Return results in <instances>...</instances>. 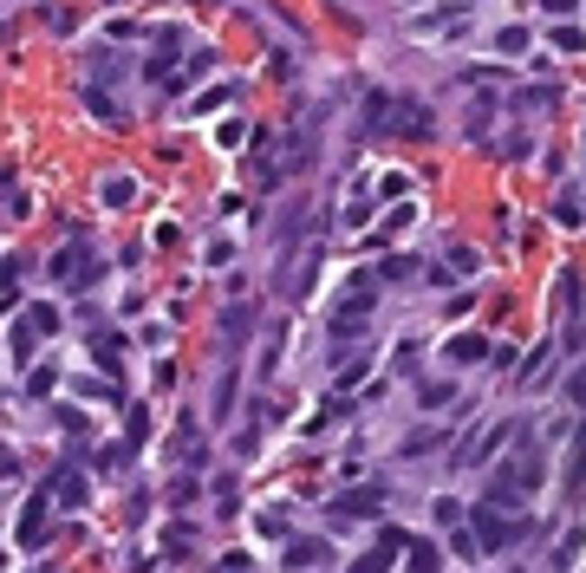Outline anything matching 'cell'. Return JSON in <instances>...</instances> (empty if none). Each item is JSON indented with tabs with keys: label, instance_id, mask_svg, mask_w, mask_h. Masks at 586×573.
I'll return each mask as SVG.
<instances>
[{
	"label": "cell",
	"instance_id": "cell-1",
	"mask_svg": "<svg viewBox=\"0 0 586 573\" xmlns=\"http://www.w3.org/2000/svg\"><path fill=\"white\" fill-rule=\"evenodd\" d=\"M365 124L372 130H391V138H430V104H417L404 92H372L365 98Z\"/></svg>",
	"mask_w": 586,
	"mask_h": 573
},
{
	"label": "cell",
	"instance_id": "cell-2",
	"mask_svg": "<svg viewBox=\"0 0 586 573\" xmlns=\"http://www.w3.org/2000/svg\"><path fill=\"white\" fill-rule=\"evenodd\" d=\"M541 476H547V462H541V450L535 443H527L521 456H509V462H501V476L489 482V508H521V496H535V488H541Z\"/></svg>",
	"mask_w": 586,
	"mask_h": 573
},
{
	"label": "cell",
	"instance_id": "cell-3",
	"mask_svg": "<svg viewBox=\"0 0 586 573\" xmlns=\"http://www.w3.org/2000/svg\"><path fill=\"white\" fill-rule=\"evenodd\" d=\"M521 534H527V522H515L509 508L476 502V515H469V541H476V554H501V548H515Z\"/></svg>",
	"mask_w": 586,
	"mask_h": 573
},
{
	"label": "cell",
	"instance_id": "cell-4",
	"mask_svg": "<svg viewBox=\"0 0 586 573\" xmlns=\"http://www.w3.org/2000/svg\"><path fill=\"white\" fill-rule=\"evenodd\" d=\"M98 274H104V261L92 255V241H86V235H72L66 248L52 255V281H59V287H78V293H92V287H98Z\"/></svg>",
	"mask_w": 586,
	"mask_h": 573
},
{
	"label": "cell",
	"instance_id": "cell-5",
	"mask_svg": "<svg viewBox=\"0 0 586 573\" xmlns=\"http://www.w3.org/2000/svg\"><path fill=\"white\" fill-rule=\"evenodd\" d=\"M372 307H378V281H372V274H358V281H352V293H346L339 307L326 313V326H332V339H339V345H346V339H358V326L372 319Z\"/></svg>",
	"mask_w": 586,
	"mask_h": 573
},
{
	"label": "cell",
	"instance_id": "cell-6",
	"mask_svg": "<svg viewBox=\"0 0 586 573\" xmlns=\"http://www.w3.org/2000/svg\"><path fill=\"white\" fill-rule=\"evenodd\" d=\"M320 261H326V248H320V241H306V248L281 267V281H274V293H281V300H300L306 287H313V274H320Z\"/></svg>",
	"mask_w": 586,
	"mask_h": 573
},
{
	"label": "cell",
	"instance_id": "cell-7",
	"mask_svg": "<svg viewBox=\"0 0 586 573\" xmlns=\"http://www.w3.org/2000/svg\"><path fill=\"white\" fill-rule=\"evenodd\" d=\"M404 541H410L404 528H378V534H372V548L352 560V573H391V567H398V554H404Z\"/></svg>",
	"mask_w": 586,
	"mask_h": 573
},
{
	"label": "cell",
	"instance_id": "cell-8",
	"mask_svg": "<svg viewBox=\"0 0 586 573\" xmlns=\"http://www.w3.org/2000/svg\"><path fill=\"white\" fill-rule=\"evenodd\" d=\"M384 508V488L372 482V488H346L339 502H332V522H365V515H378Z\"/></svg>",
	"mask_w": 586,
	"mask_h": 573
},
{
	"label": "cell",
	"instance_id": "cell-9",
	"mask_svg": "<svg viewBox=\"0 0 586 573\" xmlns=\"http://www.w3.org/2000/svg\"><path fill=\"white\" fill-rule=\"evenodd\" d=\"M40 496H46V502H59V508H86V476H78V470H52Z\"/></svg>",
	"mask_w": 586,
	"mask_h": 573
},
{
	"label": "cell",
	"instance_id": "cell-10",
	"mask_svg": "<svg viewBox=\"0 0 586 573\" xmlns=\"http://www.w3.org/2000/svg\"><path fill=\"white\" fill-rule=\"evenodd\" d=\"M176 52H183V33H176V26H163V40H157V52H150V66H144L150 85H163V78L176 72Z\"/></svg>",
	"mask_w": 586,
	"mask_h": 573
},
{
	"label": "cell",
	"instance_id": "cell-11",
	"mask_svg": "<svg viewBox=\"0 0 586 573\" xmlns=\"http://www.w3.org/2000/svg\"><path fill=\"white\" fill-rule=\"evenodd\" d=\"M509 436H515V424H495V430H482V443H476V436H469V443L456 450V462H463V470H476V462H489L501 443H509Z\"/></svg>",
	"mask_w": 586,
	"mask_h": 573
},
{
	"label": "cell",
	"instance_id": "cell-12",
	"mask_svg": "<svg viewBox=\"0 0 586 573\" xmlns=\"http://www.w3.org/2000/svg\"><path fill=\"white\" fill-rule=\"evenodd\" d=\"M176 462H183V470H203V462H209V450H203V424H195V417L176 424Z\"/></svg>",
	"mask_w": 586,
	"mask_h": 573
},
{
	"label": "cell",
	"instance_id": "cell-13",
	"mask_svg": "<svg viewBox=\"0 0 586 573\" xmlns=\"http://www.w3.org/2000/svg\"><path fill=\"white\" fill-rule=\"evenodd\" d=\"M332 560V548H326V541H313V534H293L287 541V567L293 573H306V567H326Z\"/></svg>",
	"mask_w": 586,
	"mask_h": 573
},
{
	"label": "cell",
	"instance_id": "cell-14",
	"mask_svg": "<svg viewBox=\"0 0 586 573\" xmlns=\"http://www.w3.org/2000/svg\"><path fill=\"white\" fill-rule=\"evenodd\" d=\"M46 496H33V502H26V515H20V548H40V534H46Z\"/></svg>",
	"mask_w": 586,
	"mask_h": 573
},
{
	"label": "cell",
	"instance_id": "cell-15",
	"mask_svg": "<svg viewBox=\"0 0 586 573\" xmlns=\"http://www.w3.org/2000/svg\"><path fill=\"white\" fill-rule=\"evenodd\" d=\"M209 66H215V52H195V59H189L183 72H170L157 92H163V98H183V92H189V78H195V72H209Z\"/></svg>",
	"mask_w": 586,
	"mask_h": 573
},
{
	"label": "cell",
	"instance_id": "cell-16",
	"mask_svg": "<svg viewBox=\"0 0 586 573\" xmlns=\"http://www.w3.org/2000/svg\"><path fill=\"white\" fill-rule=\"evenodd\" d=\"M450 359H456V365H482V359H489V339H482V333H456V339H450Z\"/></svg>",
	"mask_w": 586,
	"mask_h": 573
},
{
	"label": "cell",
	"instance_id": "cell-17",
	"mask_svg": "<svg viewBox=\"0 0 586 573\" xmlns=\"http://www.w3.org/2000/svg\"><path fill=\"white\" fill-rule=\"evenodd\" d=\"M450 398H456L450 378H417V404H424V411H443Z\"/></svg>",
	"mask_w": 586,
	"mask_h": 573
},
{
	"label": "cell",
	"instance_id": "cell-18",
	"mask_svg": "<svg viewBox=\"0 0 586 573\" xmlns=\"http://www.w3.org/2000/svg\"><path fill=\"white\" fill-rule=\"evenodd\" d=\"M86 104H92V118H98V124H124V104L111 98L104 85H86Z\"/></svg>",
	"mask_w": 586,
	"mask_h": 573
},
{
	"label": "cell",
	"instance_id": "cell-19",
	"mask_svg": "<svg viewBox=\"0 0 586 573\" xmlns=\"http://www.w3.org/2000/svg\"><path fill=\"white\" fill-rule=\"evenodd\" d=\"M417 267H424V261H417V255H384L372 281H417Z\"/></svg>",
	"mask_w": 586,
	"mask_h": 573
},
{
	"label": "cell",
	"instance_id": "cell-20",
	"mask_svg": "<svg viewBox=\"0 0 586 573\" xmlns=\"http://www.w3.org/2000/svg\"><path fill=\"white\" fill-rule=\"evenodd\" d=\"M131 196H137V183H131V176H104V183H98V202H104V209H124Z\"/></svg>",
	"mask_w": 586,
	"mask_h": 573
},
{
	"label": "cell",
	"instance_id": "cell-21",
	"mask_svg": "<svg viewBox=\"0 0 586 573\" xmlns=\"http://www.w3.org/2000/svg\"><path fill=\"white\" fill-rule=\"evenodd\" d=\"M437 443H443V430H437V424H424V430H410L404 443H398V456H430Z\"/></svg>",
	"mask_w": 586,
	"mask_h": 573
},
{
	"label": "cell",
	"instance_id": "cell-22",
	"mask_svg": "<svg viewBox=\"0 0 586 573\" xmlns=\"http://www.w3.org/2000/svg\"><path fill=\"white\" fill-rule=\"evenodd\" d=\"M527 40H535V26H501L495 52H501V59H515V52H527Z\"/></svg>",
	"mask_w": 586,
	"mask_h": 573
},
{
	"label": "cell",
	"instance_id": "cell-23",
	"mask_svg": "<svg viewBox=\"0 0 586 573\" xmlns=\"http://www.w3.org/2000/svg\"><path fill=\"white\" fill-rule=\"evenodd\" d=\"M248 326H255V307H241V300H235V307L221 313V333H229V345H241V333H248Z\"/></svg>",
	"mask_w": 586,
	"mask_h": 573
},
{
	"label": "cell",
	"instance_id": "cell-24",
	"mask_svg": "<svg viewBox=\"0 0 586 573\" xmlns=\"http://www.w3.org/2000/svg\"><path fill=\"white\" fill-rule=\"evenodd\" d=\"M124 436H131V450L150 443V411H144V404H131V411H124Z\"/></svg>",
	"mask_w": 586,
	"mask_h": 573
},
{
	"label": "cell",
	"instance_id": "cell-25",
	"mask_svg": "<svg viewBox=\"0 0 586 573\" xmlns=\"http://www.w3.org/2000/svg\"><path fill=\"white\" fill-rule=\"evenodd\" d=\"M92 359L118 372V359H124V339H118V333H98V339H92Z\"/></svg>",
	"mask_w": 586,
	"mask_h": 573
},
{
	"label": "cell",
	"instance_id": "cell-26",
	"mask_svg": "<svg viewBox=\"0 0 586 573\" xmlns=\"http://www.w3.org/2000/svg\"><path fill=\"white\" fill-rule=\"evenodd\" d=\"M33 345H40V333H33V326H14V365H33Z\"/></svg>",
	"mask_w": 586,
	"mask_h": 573
},
{
	"label": "cell",
	"instance_id": "cell-27",
	"mask_svg": "<svg viewBox=\"0 0 586 573\" xmlns=\"http://www.w3.org/2000/svg\"><path fill=\"white\" fill-rule=\"evenodd\" d=\"M20 319H26V326H33V333H40V339H46V333H59V307H26Z\"/></svg>",
	"mask_w": 586,
	"mask_h": 573
},
{
	"label": "cell",
	"instance_id": "cell-28",
	"mask_svg": "<svg viewBox=\"0 0 586 573\" xmlns=\"http://www.w3.org/2000/svg\"><path fill=\"white\" fill-rule=\"evenodd\" d=\"M281 339H287V333H281V326H274V333L261 339V359H255V372H261V378H267L274 365H281Z\"/></svg>",
	"mask_w": 586,
	"mask_h": 573
},
{
	"label": "cell",
	"instance_id": "cell-29",
	"mask_svg": "<svg viewBox=\"0 0 586 573\" xmlns=\"http://www.w3.org/2000/svg\"><path fill=\"white\" fill-rule=\"evenodd\" d=\"M14 281H20V261L7 255V261H0V307H14V300H20V287H14Z\"/></svg>",
	"mask_w": 586,
	"mask_h": 573
},
{
	"label": "cell",
	"instance_id": "cell-30",
	"mask_svg": "<svg viewBox=\"0 0 586 573\" xmlns=\"http://www.w3.org/2000/svg\"><path fill=\"white\" fill-rule=\"evenodd\" d=\"M476 267H482V255L469 248V241H456V248H450V274H476Z\"/></svg>",
	"mask_w": 586,
	"mask_h": 573
},
{
	"label": "cell",
	"instance_id": "cell-31",
	"mask_svg": "<svg viewBox=\"0 0 586 573\" xmlns=\"http://www.w3.org/2000/svg\"><path fill=\"white\" fill-rule=\"evenodd\" d=\"M78 398H92V404H124L118 391H111V385H98V378H78V385H72Z\"/></svg>",
	"mask_w": 586,
	"mask_h": 573
},
{
	"label": "cell",
	"instance_id": "cell-32",
	"mask_svg": "<svg viewBox=\"0 0 586 573\" xmlns=\"http://www.w3.org/2000/svg\"><path fill=\"white\" fill-rule=\"evenodd\" d=\"M404 228H410V209H391V215H384V228H378L372 241H378V248H384V241H391V235H404Z\"/></svg>",
	"mask_w": 586,
	"mask_h": 573
},
{
	"label": "cell",
	"instance_id": "cell-33",
	"mask_svg": "<svg viewBox=\"0 0 586 573\" xmlns=\"http://www.w3.org/2000/svg\"><path fill=\"white\" fill-rule=\"evenodd\" d=\"M229 411H235V372H229V378H221V385H215V424L229 417Z\"/></svg>",
	"mask_w": 586,
	"mask_h": 573
},
{
	"label": "cell",
	"instance_id": "cell-34",
	"mask_svg": "<svg viewBox=\"0 0 586 573\" xmlns=\"http://www.w3.org/2000/svg\"><path fill=\"white\" fill-rule=\"evenodd\" d=\"M404 189H410V176H404V170H391V176H378V196H384V202H398Z\"/></svg>",
	"mask_w": 586,
	"mask_h": 573
},
{
	"label": "cell",
	"instance_id": "cell-35",
	"mask_svg": "<svg viewBox=\"0 0 586 573\" xmlns=\"http://www.w3.org/2000/svg\"><path fill=\"white\" fill-rule=\"evenodd\" d=\"M404 548H410V567H417V573H437V548H430V541H424V548H417V541H404Z\"/></svg>",
	"mask_w": 586,
	"mask_h": 573
},
{
	"label": "cell",
	"instance_id": "cell-36",
	"mask_svg": "<svg viewBox=\"0 0 586 573\" xmlns=\"http://www.w3.org/2000/svg\"><path fill=\"white\" fill-rule=\"evenodd\" d=\"M215 515H235V476L215 482Z\"/></svg>",
	"mask_w": 586,
	"mask_h": 573
},
{
	"label": "cell",
	"instance_id": "cell-37",
	"mask_svg": "<svg viewBox=\"0 0 586 573\" xmlns=\"http://www.w3.org/2000/svg\"><path fill=\"white\" fill-rule=\"evenodd\" d=\"M261 541H287V515H281V508L261 515Z\"/></svg>",
	"mask_w": 586,
	"mask_h": 573
},
{
	"label": "cell",
	"instance_id": "cell-38",
	"mask_svg": "<svg viewBox=\"0 0 586 573\" xmlns=\"http://www.w3.org/2000/svg\"><path fill=\"white\" fill-rule=\"evenodd\" d=\"M554 46H561V52H580L586 33H580V26H554Z\"/></svg>",
	"mask_w": 586,
	"mask_h": 573
},
{
	"label": "cell",
	"instance_id": "cell-39",
	"mask_svg": "<svg viewBox=\"0 0 586 573\" xmlns=\"http://www.w3.org/2000/svg\"><path fill=\"white\" fill-rule=\"evenodd\" d=\"M229 98H235V85H215V92L195 98V112H215V104H229Z\"/></svg>",
	"mask_w": 586,
	"mask_h": 573
},
{
	"label": "cell",
	"instance_id": "cell-40",
	"mask_svg": "<svg viewBox=\"0 0 586 573\" xmlns=\"http://www.w3.org/2000/svg\"><path fill=\"white\" fill-rule=\"evenodd\" d=\"M215 573H255V560H248V554H221Z\"/></svg>",
	"mask_w": 586,
	"mask_h": 573
},
{
	"label": "cell",
	"instance_id": "cell-41",
	"mask_svg": "<svg viewBox=\"0 0 586 573\" xmlns=\"http://www.w3.org/2000/svg\"><path fill=\"white\" fill-rule=\"evenodd\" d=\"M189 502H195V476H183V482L170 488V508H189Z\"/></svg>",
	"mask_w": 586,
	"mask_h": 573
},
{
	"label": "cell",
	"instance_id": "cell-42",
	"mask_svg": "<svg viewBox=\"0 0 586 573\" xmlns=\"http://www.w3.org/2000/svg\"><path fill=\"white\" fill-rule=\"evenodd\" d=\"M365 215H372V202H365V196H352V209H346V228H365Z\"/></svg>",
	"mask_w": 586,
	"mask_h": 573
},
{
	"label": "cell",
	"instance_id": "cell-43",
	"mask_svg": "<svg viewBox=\"0 0 586 573\" xmlns=\"http://www.w3.org/2000/svg\"><path fill=\"white\" fill-rule=\"evenodd\" d=\"M391 365H398V372H410V365H417V339H404L398 352H391Z\"/></svg>",
	"mask_w": 586,
	"mask_h": 573
},
{
	"label": "cell",
	"instance_id": "cell-44",
	"mask_svg": "<svg viewBox=\"0 0 586 573\" xmlns=\"http://www.w3.org/2000/svg\"><path fill=\"white\" fill-rule=\"evenodd\" d=\"M52 385H59V372H52V365H40V372H33V398H46Z\"/></svg>",
	"mask_w": 586,
	"mask_h": 573
},
{
	"label": "cell",
	"instance_id": "cell-45",
	"mask_svg": "<svg viewBox=\"0 0 586 573\" xmlns=\"http://www.w3.org/2000/svg\"><path fill=\"white\" fill-rule=\"evenodd\" d=\"M580 7V0H547V13H573Z\"/></svg>",
	"mask_w": 586,
	"mask_h": 573
},
{
	"label": "cell",
	"instance_id": "cell-46",
	"mask_svg": "<svg viewBox=\"0 0 586 573\" xmlns=\"http://www.w3.org/2000/svg\"><path fill=\"white\" fill-rule=\"evenodd\" d=\"M33 573H46V567H33Z\"/></svg>",
	"mask_w": 586,
	"mask_h": 573
}]
</instances>
